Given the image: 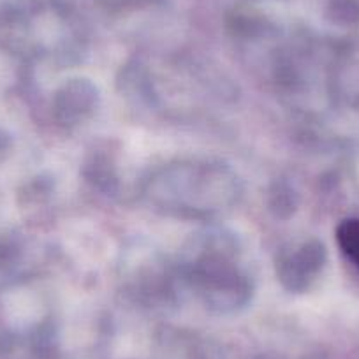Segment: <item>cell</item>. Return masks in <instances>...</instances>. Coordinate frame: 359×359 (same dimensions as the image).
<instances>
[{
    "instance_id": "6da1fadb",
    "label": "cell",
    "mask_w": 359,
    "mask_h": 359,
    "mask_svg": "<svg viewBox=\"0 0 359 359\" xmlns=\"http://www.w3.org/2000/svg\"><path fill=\"white\" fill-rule=\"evenodd\" d=\"M337 240L344 254L359 268V219H347L338 226Z\"/></svg>"
}]
</instances>
